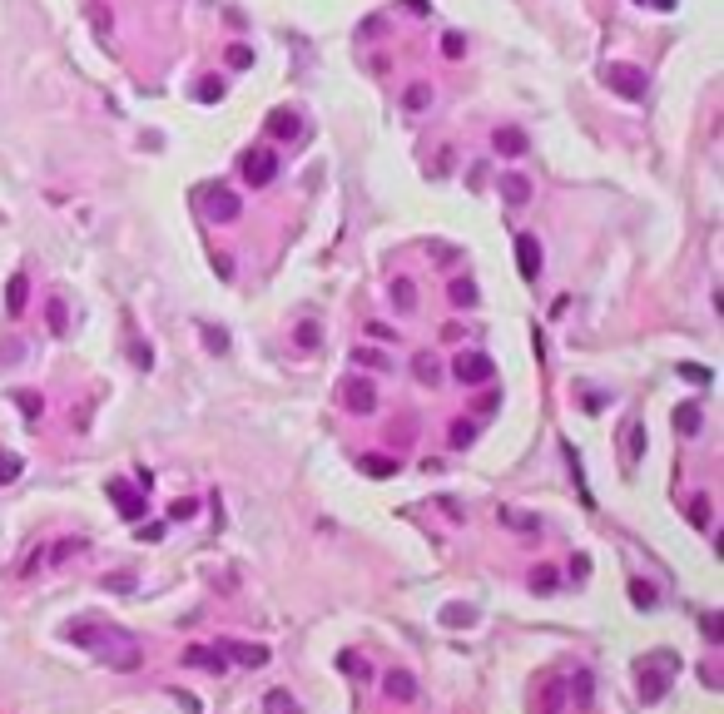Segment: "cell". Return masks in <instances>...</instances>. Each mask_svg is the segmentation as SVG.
Listing matches in <instances>:
<instances>
[{
	"label": "cell",
	"mask_w": 724,
	"mask_h": 714,
	"mask_svg": "<svg viewBox=\"0 0 724 714\" xmlns=\"http://www.w3.org/2000/svg\"><path fill=\"white\" fill-rule=\"evenodd\" d=\"M556 581H561V576H556V566H531V591H541V596H546V591H556Z\"/></svg>",
	"instance_id": "obj_22"
},
{
	"label": "cell",
	"mask_w": 724,
	"mask_h": 714,
	"mask_svg": "<svg viewBox=\"0 0 724 714\" xmlns=\"http://www.w3.org/2000/svg\"><path fill=\"white\" fill-rule=\"evenodd\" d=\"M501 194H506V204H526L531 199V179L526 174H506L501 179Z\"/></svg>",
	"instance_id": "obj_18"
},
{
	"label": "cell",
	"mask_w": 724,
	"mask_h": 714,
	"mask_svg": "<svg viewBox=\"0 0 724 714\" xmlns=\"http://www.w3.org/2000/svg\"><path fill=\"white\" fill-rule=\"evenodd\" d=\"M20 476V457H5L0 452V481H15Z\"/></svg>",
	"instance_id": "obj_38"
},
{
	"label": "cell",
	"mask_w": 724,
	"mask_h": 714,
	"mask_svg": "<svg viewBox=\"0 0 724 714\" xmlns=\"http://www.w3.org/2000/svg\"><path fill=\"white\" fill-rule=\"evenodd\" d=\"M640 442H645V427H640V422H630V427H625V457H630V461L640 457Z\"/></svg>",
	"instance_id": "obj_30"
},
{
	"label": "cell",
	"mask_w": 724,
	"mask_h": 714,
	"mask_svg": "<svg viewBox=\"0 0 724 714\" xmlns=\"http://www.w3.org/2000/svg\"><path fill=\"white\" fill-rule=\"evenodd\" d=\"M238 169H243V179H248L253 189H263V184L278 179V159H273V149H248V154L238 159Z\"/></svg>",
	"instance_id": "obj_3"
},
{
	"label": "cell",
	"mask_w": 724,
	"mask_h": 714,
	"mask_svg": "<svg viewBox=\"0 0 724 714\" xmlns=\"http://www.w3.org/2000/svg\"><path fill=\"white\" fill-rule=\"evenodd\" d=\"M362 471H367L372 481H387V476L397 471V461H392V457H362Z\"/></svg>",
	"instance_id": "obj_21"
},
{
	"label": "cell",
	"mask_w": 724,
	"mask_h": 714,
	"mask_svg": "<svg viewBox=\"0 0 724 714\" xmlns=\"http://www.w3.org/2000/svg\"><path fill=\"white\" fill-rule=\"evenodd\" d=\"M491 144H496L501 159H521V154H526V134H521L516 124H501V129L491 134Z\"/></svg>",
	"instance_id": "obj_12"
},
{
	"label": "cell",
	"mask_w": 724,
	"mask_h": 714,
	"mask_svg": "<svg viewBox=\"0 0 724 714\" xmlns=\"http://www.w3.org/2000/svg\"><path fill=\"white\" fill-rule=\"evenodd\" d=\"M462 50H466V45H462V35H447V40H442V55H452V60H457Z\"/></svg>",
	"instance_id": "obj_43"
},
{
	"label": "cell",
	"mask_w": 724,
	"mask_h": 714,
	"mask_svg": "<svg viewBox=\"0 0 724 714\" xmlns=\"http://www.w3.org/2000/svg\"><path fill=\"white\" fill-rule=\"evenodd\" d=\"M65 640H70V645H85L90 655H100L104 665H114V670H139V665H144V650H139L124 630H114V625L70 620V625H65Z\"/></svg>",
	"instance_id": "obj_1"
},
{
	"label": "cell",
	"mask_w": 724,
	"mask_h": 714,
	"mask_svg": "<svg viewBox=\"0 0 724 714\" xmlns=\"http://www.w3.org/2000/svg\"><path fill=\"white\" fill-rule=\"evenodd\" d=\"M75 551H85V541L80 536H70V541H55V546H40L25 566H20V576H30V571H40V566H60V561H70Z\"/></svg>",
	"instance_id": "obj_5"
},
{
	"label": "cell",
	"mask_w": 724,
	"mask_h": 714,
	"mask_svg": "<svg viewBox=\"0 0 724 714\" xmlns=\"http://www.w3.org/2000/svg\"><path fill=\"white\" fill-rule=\"evenodd\" d=\"M471 442H476V427H471V422H457V427H452V447H457V452H466Z\"/></svg>",
	"instance_id": "obj_29"
},
{
	"label": "cell",
	"mask_w": 724,
	"mask_h": 714,
	"mask_svg": "<svg viewBox=\"0 0 724 714\" xmlns=\"http://www.w3.org/2000/svg\"><path fill=\"white\" fill-rule=\"evenodd\" d=\"M402 104H407V109H412V114H422V109H427V104H432V85H412V90H407V95H402Z\"/></svg>",
	"instance_id": "obj_26"
},
{
	"label": "cell",
	"mask_w": 724,
	"mask_h": 714,
	"mask_svg": "<svg viewBox=\"0 0 724 714\" xmlns=\"http://www.w3.org/2000/svg\"><path fill=\"white\" fill-rule=\"evenodd\" d=\"M412 372H417V382H427V387H437V382H442V362H437L432 352H417V357H412Z\"/></svg>",
	"instance_id": "obj_17"
},
{
	"label": "cell",
	"mask_w": 724,
	"mask_h": 714,
	"mask_svg": "<svg viewBox=\"0 0 724 714\" xmlns=\"http://www.w3.org/2000/svg\"><path fill=\"white\" fill-rule=\"evenodd\" d=\"M184 665L208 670V675H223V670H228V660H223L218 650H208V645H189V650H184Z\"/></svg>",
	"instance_id": "obj_11"
},
{
	"label": "cell",
	"mask_w": 724,
	"mask_h": 714,
	"mask_svg": "<svg viewBox=\"0 0 724 714\" xmlns=\"http://www.w3.org/2000/svg\"><path fill=\"white\" fill-rule=\"evenodd\" d=\"M705 640H715V645L724 640V620L720 615H705Z\"/></svg>",
	"instance_id": "obj_39"
},
{
	"label": "cell",
	"mask_w": 724,
	"mask_h": 714,
	"mask_svg": "<svg viewBox=\"0 0 724 714\" xmlns=\"http://www.w3.org/2000/svg\"><path fill=\"white\" fill-rule=\"evenodd\" d=\"M204 347H208V352H218V357L228 352V332H223L218 322H204Z\"/></svg>",
	"instance_id": "obj_24"
},
{
	"label": "cell",
	"mask_w": 724,
	"mask_h": 714,
	"mask_svg": "<svg viewBox=\"0 0 724 714\" xmlns=\"http://www.w3.org/2000/svg\"><path fill=\"white\" fill-rule=\"evenodd\" d=\"M218 655H223V660H238V665H253V670H258V665H268V645H243V640H228Z\"/></svg>",
	"instance_id": "obj_10"
},
{
	"label": "cell",
	"mask_w": 724,
	"mask_h": 714,
	"mask_svg": "<svg viewBox=\"0 0 724 714\" xmlns=\"http://www.w3.org/2000/svg\"><path fill=\"white\" fill-rule=\"evenodd\" d=\"M104 491H109V501L119 506V516H124V521H139V516H144V501H139V496H129V486H124V481H109Z\"/></svg>",
	"instance_id": "obj_13"
},
{
	"label": "cell",
	"mask_w": 724,
	"mask_h": 714,
	"mask_svg": "<svg viewBox=\"0 0 724 714\" xmlns=\"http://www.w3.org/2000/svg\"><path fill=\"white\" fill-rule=\"evenodd\" d=\"M194 511H199V501H174V506H169V521H189Z\"/></svg>",
	"instance_id": "obj_40"
},
{
	"label": "cell",
	"mask_w": 724,
	"mask_h": 714,
	"mask_svg": "<svg viewBox=\"0 0 724 714\" xmlns=\"http://www.w3.org/2000/svg\"><path fill=\"white\" fill-rule=\"evenodd\" d=\"M45 322H50V332H55V337H65V332H70V317H65V303H60V298H50V303H45Z\"/></svg>",
	"instance_id": "obj_20"
},
{
	"label": "cell",
	"mask_w": 724,
	"mask_h": 714,
	"mask_svg": "<svg viewBox=\"0 0 724 714\" xmlns=\"http://www.w3.org/2000/svg\"><path fill=\"white\" fill-rule=\"evenodd\" d=\"M337 397H342L347 412H372L377 407V392H372V382H362V377H347V382L337 387Z\"/></svg>",
	"instance_id": "obj_8"
},
{
	"label": "cell",
	"mask_w": 724,
	"mask_h": 714,
	"mask_svg": "<svg viewBox=\"0 0 724 714\" xmlns=\"http://www.w3.org/2000/svg\"><path fill=\"white\" fill-rule=\"evenodd\" d=\"M169 700H174L179 710H189V714H199V710H204V705H199V700H194L189 690H169Z\"/></svg>",
	"instance_id": "obj_34"
},
{
	"label": "cell",
	"mask_w": 724,
	"mask_h": 714,
	"mask_svg": "<svg viewBox=\"0 0 724 714\" xmlns=\"http://www.w3.org/2000/svg\"><path fill=\"white\" fill-rule=\"evenodd\" d=\"M675 427L680 432H700V407H680L675 412Z\"/></svg>",
	"instance_id": "obj_31"
},
{
	"label": "cell",
	"mask_w": 724,
	"mask_h": 714,
	"mask_svg": "<svg viewBox=\"0 0 724 714\" xmlns=\"http://www.w3.org/2000/svg\"><path fill=\"white\" fill-rule=\"evenodd\" d=\"M516 268L521 278L531 283V278H541V243L531 238V233H516Z\"/></svg>",
	"instance_id": "obj_9"
},
{
	"label": "cell",
	"mask_w": 724,
	"mask_h": 714,
	"mask_svg": "<svg viewBox=\"0 0 724 714\" xmlns=\"http://www.w3.org/2000/svg\"><path fill=\"white\" fill-rule=\"evenodd\" d=\"M442 620H447V625H457V630H466V625H476V606H447V611H442Z\"/></svg>",
	"instance_id": "obj_23"
},
{
	"label": "cell",
	"mask_w": 724,
	"mask_h": 714,
	"mask_svg": "<svg viewBox=\"0 0 724 714\" xmlns=\"http://www.w3.org/2000/svg\"><path fill=\"white\" fill-rule=\"evenodd\" d=\"M263 705H268V714H298V705H293V695H288V690H268V700H263Z\"/></svg>",
	"instance_id": "obj_25"
},
{
	"label": "cell",
	"mask_w": 724,
	"mask_h": 714,
	"mask_svg": "<svg viewBox=\"0 0 724 714\" xmlns=\"http://www.w3.org/2000/svg\"><path fill=\"white\" fill-rule=\"evenodd\" d=\"M15 407H20L25 417H30V422H35V417L45 412V402H40V392H30V387H25V392H15Z\"/></svg>",
	"instance_id": "obj_27"
},
{
	"label": "cell",
	"mask_w": 724,
	"mask_h": 714,
	"mask_svg": "<svg viewBox=\"0 0 724 714\" xmlns=\"http://www.w3.org/2000/svg\"><path fill=\"white\" fill-rule=\"evenodd\" d=\"M680 377H690V382H710V372H705V367H680Z\"/></svg>",
	"instance_id": "obj_46"
},
{
	"label": "cell",
	"mask_w": 724,
	"mask_h": 714,
	"mask_svg": "<svg viewBox=\"0 0 724 714\" xmlns=\"http://www.w3.org/2000/svg\"><path fill=\"white\" fill-rule=\"evenodd\" d=\"M238 208H243V204H238V194H233V189H208V194H204V213L213 218V223H233V218H238Z\"/></svg>",
	"instance_id": "obj_7"
},
{
	"label": "cell",
	"mask_w": 724,
	"mask_h": 714,
	"mask_svg": "<svg viewBox=\"0 0 724 714\" xmlns=\"http://www.w3.org/2000/svg\"><path fill=\"white\" fill-rule=\"evenodd\" d=\"M630 596H635V606H640V611H650V606H655V591H650V586H640V581L630 586Z\"/></svg>",
	"instance_id": "obj_37"
},
{
	"label": "cell",
	"mask_w": 724,
	"mask_h": 714,
	"mask_svg": "<svg viewBox=\"0 0 724 714\" xmlns=\"http://www.w3.org/2000/svg\"><path fill=\"white\" fill-rule=\"evenodd\" d=\"M606 85L625 100H645V70L635 65H606Z\"/></svg>",
	"instance_id": "obj_4"
},
{
	"label": "cell",
	"mask_w": 724,
	"mask_h": 714,
	"mask_svg": "<svg viewBox=\"0 0 724 714\" xmlns=\"http://www.w3.org/2000/svg\"><path fill=\"white\" fill-rule=\"evenodd\" d=\"M104 591H134V576L129 571H114V576H104Z\"/></svg>",
	"instance_id": "obj_33"
},
{
	"label": "cell",
	"mask_w": 724,
	"mask_h": 714,
	"mask_svg": "<svg viewBox=\"0 0 724 714\" xmlns=\"http://www.w3.org/2000/svg\"><path fill=\"white\" fill-rule=\"evenodd\" d=\"M447 298H452L457 307H476V298H481V288H476L471 278H452V283H447Z\"/></svg>",
	"instance_id": "obj_16"
},
{
	"label": "cell",
	"mask_w": 724,
	"mask_h": 714,
	"mask_svg": "<svg viewBox=\"0 0 724 714\" xmlns=\"http://www.w3.org/2000/svg\"><path fill=\"white\" fill-rule=\"evenodd\" d=\"M675 665H680V660H675L670 650H655V655L640 660V700H645V705L665 700V690H670V670H675Z\"/></svg>",
	"instance_id": "obj_2"
},
{
	"label": "cell",
	"mask_w": 724,
	"mask_h": 714,
	"mask_svg": "<svg viewBox=\"0 0 724 714\" xmlns=\"http://www.w3.org/2000/svg\"><path fill=\"white\" fill-rule=\"evenodd\" d=\"M640 5H655V10H670L675 0H640Z\"/></svg>",
	"instance_id": "obj_47"
},
{
	"label": "cell",
	"mask_w": 724,
	"mask_h": 714,
	"mask_svg": "<svg viewBox=\"0 0 724 714\" xmlns=\"http://www.w3.org/2000/svg\"><path fill=\"white\" fill-rule=\"evenodd\" d=\"M134 367H144V372L154 367V357H149V342H134Z\"/></svg>",
	"instance_id": "obj_41"
},
{
	"label": "cell",
	"mask_w": 724,
	"mask_h": 714,
	"mask_svg": "<svg viewBox=\"0 0 724 714\" xmlns=\"http://www.w3.org/2000/svg\"><path fill=\"white\" fill-rule=\"evenodd\" d=\"M293 337H298V347H317V342H322V327L308 317V322H298V327H293Z\"/></svg>",
	"instance_id": "obj_28"
},
{
	"label": "cell",
	"mask_w": 724,
	"mask_h": 714,
	"mask_svg": "<svg viewBox=\"0 0 724 714\" xmlns=\"http://www.w3.org/2000/svg\"><path fill=\"white\" fill-rule=\"evenodd\" d=\"M268 134H273V139H298V134H303V124H298V114H293V109H278V114L268 119Z\"/></svg>",
	"instance_id": "obj_14"
},
{
	"label": "cell",
	"mask_w": 724,
	"mask_h": 714,
	"mask_svg": "<svg viewBox=\"0 0 724 714\" xmlns=\"http://www.w3.org/2000/svg\"><path fill=\"white\" fill-rule=\"evenodd\" d=\"M690 526H700V531L710 526V501H705V496H695V501H690Z\"/></svg>",
	"instance_id": "obj_32"
},
{
	"label": "cell",
	"mask_w": 724,
	"mask_h": 714,
	"mask_svg": "<svg viewBox=\"0 0 724 714\" xmlns=\"http://www.w3.org/2000/svg\"><path fill=\"white\" fill-rule=\"evenodd\" d=\"M90 15H95V30H100V35H109V10H104V5H95Z\"/></svg>",
	"instance_id": "obj_45"
},
{
	"label": "cell",
	"mask_w": 724,
	"mask_h": 714,
	"mask_svg": "<svg viewBox=\"0 0 724 714\" xmlns=\"http://www.w3.org/2000/svg\"><path fill=\"white\" fill-rule=\"evenodd\" d=\"M387 695H392V700H412V695H417V680L407 675V670H392V675H387Z\"/></svg>",
	"instance_id": "obj_19"
},
{
	"label": "cell",
	"mask_w": 724,
	"mask_h": 714,
	"mask_svg": "<svg viewBox=\"0 0 724 714\" xmlns=\"http://www.w3.org/2000/svg\"><path fill=\"white\" fill-rule=\"evenodd\" d=\"M228 65H238V70L253 65V50H248V45H228Z\"/></svg>",
	"instance_id": "obj_36"
},
{
	"label": "cell",
	"mask_w": 724,
	"mask_h": 714,
	"mask_svg": "<svg viewBox=\"0 0 724 714\" xmlns=\"http://www.w3.org/2000/svg\"><path fill=\"white\" fill-rule=\"evenodd\" d=\"M452 377L457 382H486L491 377V357L486 352H462V357H452Z\"/></svg>",
	"instance_id": "obj_6"
},
{
	"label": "cell",
	"mask_w": 724,
	"mask_h": 714,
	"mask_svg": "<svg viewBox=\"0 0 724 714\" xmlns=\"http://www.w3.org/2000/svg\"><path fill=\"white\" fill-rule=\"evenodd\" d=\"M25 293H30V278H25V273H15V278L5 283V307H10V317H20V312H25Z\"/></svg>",
	"instance_id": "obj_15"
},
{
	"label": "cell",
	"mask_w": 724,
	"mask_h": 714,
	"mask_svg": "<svg viewBox=\"0 0 724 714\" xmlns=\"http://www.w3.org/2000/svg\"><path fill=\"white\" fill-rule=\"evenodd\" d=\"M496 397H501V392H481V397H476L471 407H476V412H486V417H491V412H496Z\"/></svg>",
	"instance_id": "obj_42"
},
{
	"label": "cell",
	"mask_w": 724,
	"mask_h": 714,
	"mask_svg": "<svg viewBox=\"0 0 724 714\" xmlns=\"http://www.w3.org/2000/svg\"><path fill=\"white\" fill-rule=\"evenodd\" d=\"M392 303H397V307H412V303H417V288H412V283H397V288H392Z\"/></svg>",
	"instance_id": "obj_35"
},
{
	"label": "cell",
	"mask_w": 724,
	"mask_h": 714,
	"mask_svg": "<svg viewBox=\"0 0 724 714\" xmlns=\"http://www.w3.org/2000/svg\"><path fill=\"white\" fill-rule=\"evenodd\" d=\"M164 536V521H149V526H139V541H159Z\"/></svg>",
	"instance_id": "obj_44"
}]
</instances>
